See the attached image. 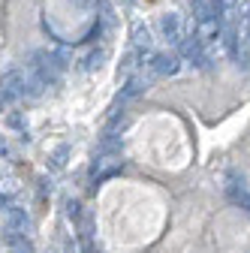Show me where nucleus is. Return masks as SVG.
<instances>
[{"label": "nucleus", "mask_w": 250, "mask_h": 253, "mask_svg": "<svg viewBox=\"0 0 250 253\" xmlns=\"http://www.w3.org/2000/svg\"><path fill=\"white\" fill-rule=\"evenodd\" d=\"M64 67H67L64 57L48 54V51H37V54H34V63H30L34 76H37L45 87H51V84H57V82H60V70H64Z\"/></svg>", "instance_id": "obj_1"}, {"label": "nucleus", "mask_w": 250, "mask_h": 253, "mask_svg": "<svg viewBox=\"0 0 250 253\" xmlns=\"http://www.w3.org/2000/svg\"><path fill=\"white\" fill-rule=\"evenodd\" d=\"M0 93H3L6 100L24 97L27 93V73L24 70H6L3 79H0Z\"/></svg>", "instance_id": "obj_2"}, {"label": "nucleus", "mask_w": 250, "mask_h": 253, "mask_svg": "<svg viewBox=\"0 0 250 253\" xmlns=\"http://www.w3.org/2000/svg\"><path fill=\"white\" fill-rule=\"evenodd\" d=\"M178 57L175 54H154V60H151V73L154 76H175L178 73Z\"/></svg>", "instance_id": "obj_3"}, {"label": "nucleus", "mask_w": 250, "mask_h": 253, "mask_svg": "<svg viewBox=\"0 0 250 253\" xmlns=\"http://www.w3.org/2000/svg\"><path fill=\"white\" fill-rule=\"evenodd\" d=\"M3 220H6V229H15V232H30V217L21 211V208H3Z\"/></svg>", "instance_id": "obj_4"}, {"label": "nucleus", "mask_w": 250, "mask_h": 253, "mask_svg": "<svg viewBox=\"0 0 250 253\" xmlns=\"http://www.w3.org/2000/svg\"><path fill=\"white\" fill-rule=\"evenodd\" d=\"M193 18H196V24H205V21H220L217 3H214V0H196V3H193Z\"/></svg>", "instance_id": "obj_5"}, {"label": "nucleus", "mask_w": 250, "mask_h": 253, "mask_svg": "<svg viewBox=\"0 0 250 253\" xmlns=\"http://www.w3.org/2000/svg\"><path fill=\"white\" fill-rule=\"evenodd\" d=\"M160 30H163V40L169 42H181V18L175 12L160 15Z\"/></svg>", "instance_id": "obj_6"}, {"label": "nucleus", "mask_w": 250, "mask_h": 253, "mask_svg": "<svg viewBox=\"0 0 250 253\" xmlns=\"http://www.w3.org/2000/svg\"><path fill=\"white\" fill-rule=\"evenodd\" d=\"M226 193L235 199V202H244L250 193L244 190V178H238V175H229V187H226Z\"/></svg>", "instance_id": "obj_7"}, {"label": "nucleus", "mask_w": 250, "mask_h": 253, "mask_svg": "<svg viewBox=\"0 0 250 253\" xmlns=\"http://www.w3.org/2000/svg\"><path fill=\"white\" fill-rule=\"evenodd\" d=\"M133 42L139 45V48H148L154 40H151V30L145 27V24H133Z\"/></svg>", "instance_id": "obj_8"}, {"label": "nucleus", "mask_w": 250, "mask_h": 253, "mask_svg": "<svg viewBox=\"0 0 250 253\" xmlns=\"http://www.w3.org/2000/svg\"><path fill=\"white\" fill-rule=\"evenodd\" d=\"M142 87H145V82H142V79H130V82H127V87L121 90V103H124V100H133L136 93H142Z\"/></svg>", "instance_id": "obj_9"}, {"label": "nucleus", "mask_w": 250, "mask_h": 253, "mask_svg": "<svg viewBox=\"0 0 250 253\" xmlns=\"http://www.w3.org/2000/svg\"><path fill=\"white\" fill-rule=\"evenodd\" d=\"M214 3H217L220 18H223V15H235V9H238V0H214Z\"/></svg>", "instance_id": "obj_10"}, {"label": "nucleus", "mask_w": 250, "mask_h": 253, "mask_svg": "<svg viewBox=\"0 0 250 253\" xmlns=\"http://www.w3.org/2000/svg\"><path fill=\"white\" fill-rule=\"evenodd\" d=\"M103 57H106V51H90L87 57H84V70L90 73V70H97L100 63H103Z\"/></svg>", "instance_id": "obj_11"}, {"label": "nucleus", "mask_w": 250, "mask_h": 253, "mask_svg": "<svg viewBox=\"0 0 250 253\" xmlns=\"http://www.w3.org/2000/svg\"><path fill=\"white\" fill-rule=\"evenodd\" d=\"M51 166L54 169H64L67 166V148H57V154L51 157Z\"/></svg>", "instance_id": "obj_12"}, {"label": "nucleus", "mask_w": 250, "mask_h": 253, "mask_svg": "<svg viewBox=\"0 0 250 253\" xmlns=\"http://www.w3.org/2000/svg\"><path fill=\"white\" fill-rule=\"evenodd\" d=\"M79 214H82V211H79V202H67V217H73V220H76Z\"/></svg>", "instance_id": "obj_13"}, {"label": "nucleus", "mask_w": 250, "mask_h": 253, "mask_svg": "<svg viewBox=\"0 0 250 253\" xmlns=\"http://www.w3.org/2000/svg\"><path fill=\"white\" fill-rule=\"evenodd\" d=\"M6 154H9V145H6L3 136H0V157H6Z\"/></svg>", "instance_id": "obj_14"}, {"label": "nucleus", "mask_w": 250, "mask_h": 253, "mask_svg": "<svg viewBox=\"0 0 250 253\" xmlns=\"http://www.w3.org/2000/svg\"><path fill=\"white\" fill-rule=\"evenodd\" d=\"M9 124H12V126H24V121H21V115H9Z\"/></svg>", "instance_id": "obj_15"}, {"label": "nucleus", "mask_w": 250, "mask_h": 253, "mask_svg": "<svg viewBox=\"0 0 250 253\" xmlns=\"http://www.w3.org/2000/svg\"><path fill=\"white\" fill-rule=\"evenodd\" d=\"M0 208H9V196L6 193H0Z\"/></svg>", "instance_id": "obj_16"}, {"label": "nucleus", "mask_w": 250, "mask_h": 253, "mask_svg": "<svg viewBox=\"0 0 250 253\" xmlns=\"http://www.w3.org/2000/svg\"><path fill=\"white\" fill-rule=\"evenodd\" d=\"M9 253H24V250H9Z\"/></svg>", "instance_id": "obj_17"}]
</instances>
